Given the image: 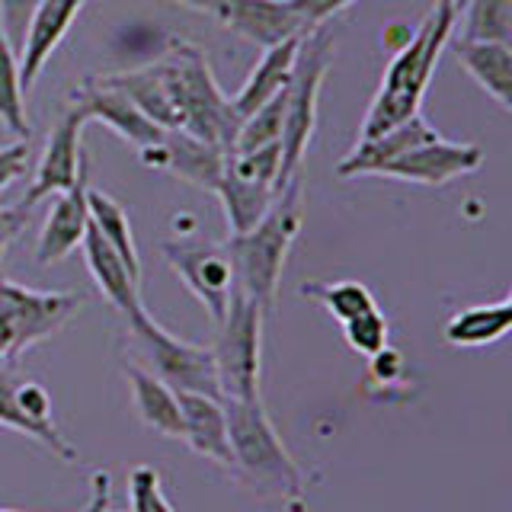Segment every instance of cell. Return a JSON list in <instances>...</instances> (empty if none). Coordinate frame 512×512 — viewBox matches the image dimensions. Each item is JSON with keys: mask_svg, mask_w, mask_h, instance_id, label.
I'll return each mask as SVG.
<instances>
[{"mask_svg": "<svg viewBox=\"0 0 512 512\" xmlns=\"http://www.w3.org/2000/svg\"><path fill=\"white\" fill-rule=\"evenodd\" d=\"M84 4L87 0H42L36 13H32L20 48V84L26 93L45 71L48 58L58 52V45L68 36V29L84 10Z\"/></svg>", "mask_w": 512, "mask_h": 512, "instance_id": "obj_16", "label": "cell"}, {"mask_svg": "<svg viewBox=\"0 0 512 512\" xmlns=\"http://www.w3.org/2000/svg\"><path fill=\"white\" fill-rule=\"evenodd\" d=\"M71 106L84 112L87 122H103L125 144H132L144 167L164 170V128L154 125L128 96L109 87L103 77H84V84L71 93Z\"/></svg>", "mask_w": 512, "mask_h": 512, "instance_id": "obj_10", "label": "cell"}, {"mask_svg": "<svg viewBox=\"0 0 512 512\" xmlns=\"http://www.w3.org/2000/svg\"><path fill=\"white\" fill-rule=\"evenodd\" d=\"M458 61L464 64L480 90H487L503 109H512V45L503 42H468V39H452Z\"/></svg>", "mask_w": 512, "mask_h": 512, "instance_id": "obj_23", "label": "cell"}, {"mask_svg": "<svg viewBox=\"0 0 512 512\" xmlns=\"http://www.w3.org/2000/svg\"><path fill=\"white\" fill-rule=\"evenodd\" d=\"M343 336L349 349H356L359 356H378V352L388 346V336H391V327H388V317H384L378 308L365 311L359 317H352L343 324Z\"/></svg>", "mask_w": 512, "mask_h": 512, "instance_id": "obj_30", "label": "cell"}, {"mask_svg": "<svg viewBox=\"0 0 512 512\" xmlns=\"http://www.w3.org/2000/svg\"><path fill=\"white\" fill-rule=\"evenodd\" d=\"M484 164V151L468 141H448L432 138L420 148L394 157L391 164H384L375 176H391V180L420 183V186H448L458 176H468Z\"/></svg>", "mask_w": 512, "mask_h": 512, "instance_id": "obj_13", "label": "cell"}, {"mask_svg": "<svg viewBox=\"0 0 512 512\" xmlns=\"http://www.w3.org/2000/svg\"><path fill=\"white\" fill-rule=\"evenodd\" d=\"M512 327V301L500 298L493 304H474L458 311L445 324V343L458 349H480L503 340Z\"/></svg>", "mask_w": 512, "mask_h": 512, "instance_id": "obj_25", "label": "cell"}, {"mask_svg": "<svg viewBox=\"0 0 512 512\" xmlns=\"http://www.w3.org/2000/svg\"><path fill=\"white\" fill-rule=\"evenodd\" d=\"M336 39L327 29H314L298 42L295 55V71L288 80V96H285V119H282V167H279V192L295 180L301 170V160L311 148L314 128H317V103H320V87L330 71Z\"/></svg>", "mask_w": 512, "mask_h": 512, "instance_id": "obj_5", "label": "cell"}, {"mask_svg": "<svg viewBox=\"0 0 512 512\" xmlns=\"http://www.w3.org/2000/svg\"><path fill=\"white\" fill-rule=\"evenodd\" d=\"M301 295L317 301L336 324H346V320L359 317L365 311L378 308L375 295L368 292V285L356 282V279H340V282H304L301 285Z\"/></svg>", "mask_w": 512, "mask_h": 512, "instance_id": "obj_29", "label": "cell"}, {"mask_svg": "<svg viewBox=\"0 0 512 512\" xmlns=\"http://www.w3.org/2000/svg\"><path fill=\"white\" fill-rule=\"evenodd\" d=\"M23 84H20V55L13 52L10 42L0 32V125L7 128L13 138L29 141L32 122L26 116V100H23Z\"/></svg>", "mask_w": 512, "mask_h": 512, "instance_id": "obj_28", "label": "cell"}, {"mask_svg": "<svg viewBox=\"0 0 512 512\" xmlns=\"http://www.w3.org/2000/svg\"><path fill=\"white\" fill-rule=\"evenodd\" d=\"M84 256H87V269H90V276L96 282V288L103 292V298L112 304L116 311L122 314H132L135 308H141V279L135 276L132 269L125 266L122 256L112 250L103 234L93 228H87L84 234Z\"/></svg>", "mask_w": 512, "mask_h": 512, "instance_id": "obj_19", "label": "cell"}, {"mask_svg": "<svg viewBox=\"0 0 512 512\" xmlns=\"http://www.w3.org/2000/svg\"><path fill=\"white\" fill-rule=\"evenodd\" d=\"M128 509L132 512H173L164 487H160V471L151 464H138L128 471Z\"/></svg>", "mask_w": 512, "mask_h": 512, "instance_id": "obj_31", "label": "cell"}, {"mask_svg": "<svg viewBox=\"0 0 512 512\" xmlns=\"http://www.w3.org/2000/svg\"><path fill=\"white\" fill-rule=\"evenodd\" d=\"M160 64H164L170 80L173 106L176 116H180V132L215 144L221 151H231L240 119L231 100L221 93L202 48L189 42H173L160 55Z\"/></svg>", "mask_w": 512, "mask_h": 512, "instance_id": "obj_4", "label": "cell"}, {"mask_svg": "<svg viewBox=\"0 0 512 512\" xmlns=\"http://www.w3.org/2000/svg\"><path fill=\"white\" fill-rule=\"evenodd\" d=\"M84 125H87V116L74 106L58 119V125L52 128V135L45 141L39 164H36V176H32L26 196L20 199L23 208H36L39 202L68 192L80 180V173L90 167L84 151H80Z\"/></svg>", "mask_w": 512, "mask_h": 512, "instance_id": "obj_12", "label": "cell"}, {"mask_svg": "<svg viewBox=\"0 0 512 512\" xmlns=\"http://www.w3.org/2000/svg\"><path fill=\"white\" fill-rule=\"evenodd\" d=\"M279 167H282L279 144L244 151V154L228 151L215 196L221 199L231 234L250 231L266 215L272 199L279 196Z\"/></svg>", "mask_w": 512, "mask_h": 512, "instance_id": "obj_9", "label": "cell"}, {"mask_svg": "<svg viewBox=\"0 0 512 512\" xmlns=\"http://www.w3.org/2000/svg\"><path fill=\"white\" fill-rule=\"evenodd\" d=\"M125 320H128V333H132L135 346L141 349V356L148 359V372H154L160 381L170 384L176 394L221 397L212 349L173 336L144 311V304L132 314H125Z\"/></svg>", "mask_w": 512, "mask_h": 512, "instance_id": "obj_8", "label": "cell"}, {"mask_svg": "<svg viewBox=\"0 0 512 512\" xmlns=\"http://www.w3.org/2000/svg\"><path fill=\"white\" fill-rule=\"evenodd\" d=\"M455 29H458V0H432L426 20L397 48L388 71H384L381 87L362 119L359 138H375L420 112L429 80L436 74L439 58L445 52V45L452 42Z\"/></svg>", "mask_w": 512, "mask_h": 512, "instance_id": "obj_1", "label": "cell"}, {"mask_svg": "<svg viewBox=\"0 0 512 512\" xmlns=\"http://www.w3.org/2000/svg\"><path fill=\"white\" fill-rule=\"evenodd\" d=\"M32 218V208H23L20 202L0 208V263H4V253L10 250V244L26 231V224Z\"/></svg>", "mask_w": 512, "mask_h": 512, "instance_id": "obj_35", "label": "cell"}, {"mask_svg": "<svg viewBox=\"0 0 512 512\" xmlns=\"http://www.w3.org/2000/svg\"><path fill=\"white\" fill-rule=\"evenodd\" d=\"M176 397H180V416H183L180 442H186L192 452L218 464V468L234 471L224 400L208 394H176Z\"/></svg>", "mask_w": 512, "mask_h": 512, "instance_id": "obj_18", "label": "cell"}, {"mask_svg": "<svg viewBox=\"0 0 512 512\" xmlns=\"http://www.w3.org/2000/svg\"><path fill=\"white\" fill-rule=\"evenodd\" d=\"M87 208H90V224H93V228L103 234L106 244L116 250L125 260V266L141 279V256H138V247H135L132 221H128L125 205L112 199L109 192L90 186L87 189Z\"/></svg>", "mask_w": 512, "mask_h": 512, "instance_id": "obj_26", "label": "cell"}, {"mask_svg": "<svg viewBox=\"0 0 512 512\" xmlns=\"http://www.w3.org/2000/svg\"><path fill=\"white\" fill-rule=\"evenodd\" d=\"M298 42L301 39H288V42L263 48V58L256 61V68L244 80V87H240L231 100L240 122H244L247 116H253L256 109L266 106L272 96L288 87V80H292V71H295Z\"/></svg>", "mask_w": 512, "mask_h": 512, "instance_id": "obj_21", "label": "cell"}, {"mask_svg": "<svg viewBox=\"0 0 512 512\" xmlns=\"http://www.w3.org/2000/svg\"><path fill=\"white\" fill-rule=\"evenodd\" d=\"M29 167V141H10V144H0V192L7 186H13Z\"/></svg>", "mask_w": 512, "mask_h": 512, "instance_id": "obj_34", "label": "cell"}, {"mask_svg": "<svg viewBox=\"0 0 512 512\" xmlns=\"http://www.w3.org/2000/svg\"><path fill=\"white\" fill-rule=\"evenodd\" d=\"M285 4L301 23V32L308 36L314 29H324L327 20H333L336 13H343L349 4H356V0H285Z\"/></svg>", "mask_w": 512, "mask_h": 512, "instance_id": "obj_33", "label": "cell"}, {"mask_svg": "<svg viewBox=\"0 0 512 512\" xmlns=\"http://www.w3.org/2000/svg\"><path fill=\"white\" fill-rule=\"evenodd\" d=\"M80 292H39L0 276V362H20L84 308Z\"/></svg>", "mask_w": 512, "mask_h": 512, "instance_id": "obj_6", "label": "cell"}, {"mask_svg": "<svg viewBox=\"0 0 512 512\" xmlns=\"http://www.w3.org/2000/svg\"><path fill=\"white\" fill-rule=\"evenodd\" d=\"M301 173L288 183L266 215L244 234H231L224 250L234 266V288L237 295L253 301L263 314L272 311L279 295V279L292 244L301 231Z\"/></svg>", "mask_w": 512, "mask_h": 512, "instance_id": "obj_2", "label": "cell"}, {"mask_svg": "<svg viewBox=\"0 0 512 512\" xmlns=\"http://www.w3.org/2000/svg\"><path fill=\"white\" fill-rule=\"evenodd\" d=\"M39 4L42 0H0V32H4V39L10 42L16 55H20L29 20Z\"/></svg>", "mask_w": 512, "mask_h": 512, "instance_id": "obj_32", "label": "cell"}, {"mask_svg": "<svg viewBox=\"0 0 512 512\" xmlns=\"http://www.w3.org/2000/svg\"><path fill=\"white\" fill-rule=\"evenodd\" d=\"M461 39L512 45V0H461Z\"/></svg>", "mask_w": 512, "mask_h": 512, "instance_id": "obj_27", "label": "cell"}, {"mask_svg": "<svg viewBox=\"0 0 512 512\" xmlns=\"http://www.w3.org/2000/svg\"><path fill=\"white\" fill-rule=\"evenodd\" d=\"M20 368H16V362H0V426L4 429H13V432H23V436H29L32 442L45 445L48 452L58 455L61 461L74 464L77 461V448L61 436L58 426H39L32 423L26 410L20 407Z\"/></svg>", "mask_w": 512, "mask_h": 512, "instance_id": "obj_24", "label": "cell"}, {"mask_svg": "<svg viewBox=\"0 0 512 512\" xmlns=\"http://www.w3.org/2000/svg\"><path fill=\"white\" fill-rule=\"evenodd\" d=\"M224 157H228V151L192 138V135L180 132V128L164 132V170L180 176V180H186L192 186H199V189H208V192L218 189Z\"/></svg>", "mask_w": 512, "mask_h": 512, "instance_id": "obj_22", "label": "cell"}, {"mask_svg": "<svg viewBox=\"0 0 512 512\" xmlns=\"http://www.w3.org/2000/svg\"><path fill=\"white\" fill-rule=\"evenodd\" d=\"M125 378H128V388H132V404H135L138 420L148 429H154L157 436L183 439L180 397H176L170 384H164L138 362H125Z\"/></svg>", "mask_w": 512, "mask_h": 512, "instance_id": "obj_20", "label": "cell"}, {"mask_svg": "<svg viewBox=\"0 0 512 512\" xmlns=\"http://www.w3.org/2000/svg\"><path fill=\"white\" fill-rule=\"evenodd\" d=\"M458 4H461V0H458Z\"/></svg>", "mask_w": 512, "mask_h": 512, "instance_id": "obj_38", "label": "cell"}, {"mask_svg": "<svg viewBox=\"0 0 512 512\" xmlns=\"http://www.w3.org/2000/svg\"><path fill=\"white\" fill-rule=\"evenodd\" d=\"M87 189H90V167L80 173V180L68 192L55 196L52 212H48L42 231H39V244H36L39 266L61 263L64 256H71L80 244H84V234L90 228Z\"/></svg>", "mask_w": 512, "mask_h": 512, "instance_id": "obj_14", "label": "cell"}, {"mask_svg": "<svg viewBox=\"0 0 512 512\" xmlns=\"http://www.w3.org/2000/svg\"><path fill=\"white\" fill-rule=\"evenodd\" d=\"M228 416V439L234 455V477L272 500L301 503L304 471L285 448L279 429L272 426L263 400H224Z\"/></svg>", "mask_w": 512, "mask_h": 512, "instance_id": "obj_3", "label": "cell"}, {"mask_svg": "<svg viewBox=\"0 0 512 512\" xmlns=\"http://www.w3.org/2000/svg\"><path fill=\"white\" fill-rule=\"evenodd\" d=\"M432 138H439V132L416 112V116L397 122L394 128H388V132H381L375 138H359L356 148L336 164V176H343V180H349V176H375L384 164H391L394 157L420 148V144Z\"/></svg>", "mask_w": 512, "mask_h": 512, "instance_id": "obj_17", "label": "cell"}, {"mask_svg": "<svg viewBox=\"0 0 512 512\" xmlns=\"http://www.w3.org/2000/svg\"><path fill=\"white\" fill-rule=\"evenodd\" d=\"M167 266L180 276V282L199 298L205 314L218 327L234 298V266L224 244H202V240H167L164 247Z\"/></svg>", "mask_w": 512, "mask_h": 512, "instance_id": "obj_11", "label": "cell"}, {"mask_svg": "<svg viewBox=\"0 0 512 512\" xmlns=\"http://www.w3.org/2000/svg\"><path fill=\"white\" fill-rule=\"evenodd\" d=\"M263 320L266 314L253 301L234 292L228 314L215 327V343L208 346L215 359L221 400H260Z\"/></svg>", "mask_w": 512, "mask_h": 512, "instance_id": "obj_7", "label": "cell"}, {"mask_svg": "<svg viewBox=\"0 0 512 512\" xmlns=\"http://www.w3.org/2000/svg\"><path fill=\"white\" fill-rule=\"evenodd\" d=\"M173 4H183V7H192V10H202V13H215L218 0H173Z\"/></svg>", "mask_w": 512, "mask_h": 512, "instance_id": "obj_37", "label": "cell"}, {"mask_svg": "<svg viewBox=\"0 0 512 512\" xmlns=\"http://www.w3.org/2000/svg\"><path fill=\"white\" fill-rule=\"evenodd\" d=\"M212 16L260 48L279 45L288 39H304L301 23L288 10L285 0H218Z\"/></svg>", "mask_w": 512, "mask_h": 512, "instance_id": "obj_15", "label": "cell"}, {"mask_svg": "<svg viewBox=\"0 0 512 512\" xmlns=\"http://www.w3.org/2000/svg\"><path fill=\"white\" fill-rule=\"evenodd\" d=\"M0 512H13V509H0ZM84 512H109V474L106 471L93 474V496Z\"/></svg>", "mask_w": 512, "mask_h": 512, "instance_id": "obj_36", "label": "cell"}]
</instances>
